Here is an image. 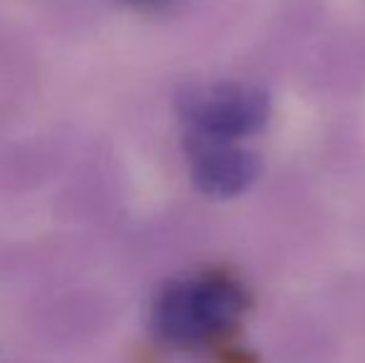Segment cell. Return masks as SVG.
I'll use <instances>...</instances> for the list:
<instances>
[{
    "mask_svg": "<svg viewBox=\"0 0 365 363\" xmlns=\"http://www.w3.org/2000/svg\"><path fill=\"white\" fill-rule=\"evenodd\" d=\"M241 309V291L224 276L177 281L159 294L154 326L174 344H197L224 329Z\"/></svg>",
    "mask_w": 365,
    "mask_h": 363,
    "instance_id": "obj_1",
    "label": "cell"
},
{
    "mask_svg": "<svg viewBox=\"0 0 365 363\" xmlns=\"http://www.w3.org/2000/svg\"><path fill=\"white\" fill-rule=\"evenodd\" d=\"M182 117L192 140L241 142L269 120V100L246 85H214L184 97Z\"/></svg>",
    "mask_w": 365,
    "mask_h": 363,
    "instance_id": "obj_2",
    "label": "cell"
},
{
    "mask_svg": "<svg viewBox=\"0 0 365 363\" xmlns=\"http://www.w3.org/2000/svg\"><path fill=\"white\" fill-rule=\"evenodd\" d=\"M189 172L197 189L209 197H236L246 192L259 175V162L241 142L192 140L187 137Z\"/></svg>",
    "mask_w": 365,
    "mask_h": 363,
    "instance_id": "obj_3",
    "label": "cell"
},
{
    "mask_svg": "<svg viewBox=\"0 0 365 363\" xmlns=\"http://www.w3.org/2000/svg\"><path fill=\"white\" fill-rule=\"evenodd\" d=\"M135 5H154V3H159V0H132Z\"/></svg>",
    "mask_w": 365,
    "mask_h": 363,
    "instance_id": "obj_4",
    "label": "cell"
}]
</instances>
